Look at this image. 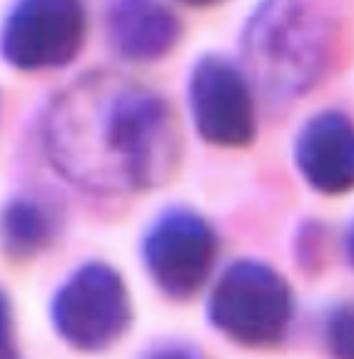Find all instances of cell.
Instances as JSON below:
<instances>
[{
    "mask_svg": "<svg viewBox=\"0 0 354 359\" xmlns=\"http://www.w3.org/2000/svg\"><path fill=\"white\" fill-rule=\"evenodd\" d=\"M46 145L65 177L102 195L163 185L180 133L160 95L120 75H88L50 107Z\"/></svg>",
    "mask_w": 354,
    "mask_h": 359,
    "instance_id": "cell-1",
    "label": "cell"
},
{
    "mask_svg": "<svg viewBox=\"0 0 354 359\" xmlns=\"http://www.w3.org/2000/svg\"><path fill=\"white\" fill-rule=\"evenodd\" d=\"M327 342L339 357H354V307H339L327 320Z\"/></svg>",
    "mask_w": 354,
    "mask_h": 359,
    "instance_id": "cell-11",
    "label": "cell"
},
{
    "mask_svg": "<svg viewBox=\"0 0 354 359\" xmlns=\"http://www.w3.org/2000/svg\"><path fill=\"white\" fill-rule=\"evenodd\" d=\"M210 320L240 344H275L292 320V292L270 264L242 259L227 267L215 285Z\"/></svg>",
    "mask_w": 354,
    "mask_h": 359,
    "instance_id": "cell-3",
    "label": "cell"
},
{
    "mask_svg": "<svg viewBox=\"0 0 354 359\" xmlns=\"http://www.w3.org/2000/svg\"><path fill=\"white\" fill-rule=\"evenodd\" d=\"M85 28L80 0H18L0 33V50L18 70H55L80 53Z\"/></svg>",
    "mask_w": 354,
    "mask_h": 359,
    "instance_id": "cell-5",
    "label": "cell"
},
{
    "mask_svg": "<svg viewBox=\"0 0 354 359\" xmlns=\"http://www.w3.org/2000/svg\"><path fill=\"white\" fill-rule=\"evenodd\" d=\"M55 217L38 200H15L3 212V242L15 257H28L50 245Z\"/></svg>",
    "mask_w": 354,
    "mask_h": 359,
    "instance_id": "cell-10",
    "label": "cell"
},
{
    "mask_svg": "<svg viewBox=\"0 0 354 359\" xmlns=\"http://www.w3.org/2000/svg\"><path fill=\"white\" fill-rule=\"evenodd\" d=\"M217 255L212 227L192 210H170L160 215L142 245L147 272L155 285L175 299L192 297L205 280Z\"/></svg>",
    "mask_w": 354,
    "mask_h": 359,
    "instance_id": "cell-6",
    "label": "cell"
},
{
    "mask_svg": "<svg viewBox=\"0 0 354 359\" xmlns=\"http://www.w3.org/2000/svg\"><path fill=\"white\" fill-rule=\"evenodd\" d=\"M15 354V337H13V312L11 302L0 290V357Z\"/></svg>",
    "mask_w": 354,
    "mask_h": 359,
    "instance_id": "cell-12",
    "label": "cell"
},
{
    "mask_svg": "<svg viewBox=\"0 0 354 359\" xmlns=\"http://www.w3.org/2000/svg\"><path fill=\"white\" fill-rule=\"evenodd\" d=\"M294 160L312 190L325 195L354 190V123L337 110L315 115L299 130Z\"/></svg>",
    "mask_w": 354,
    "mask_h": 359,
    "instance_id": "cell-8",
    "label": "cell"
},
{
    "mask_svg": "<svg viewBox=\"0 0 354 359\" xmlns=\"http://www.w3.org/2000/svg\"><path fill=\"white\" fill-rule=\"evenodd\" d=\"M57 334L80 349L113 344L130 325V294L123 277L102 262L80 267L53 299Z\"/></svg>",
    "mask_w": 354,
    "mask_h": 359,
    "instance_id": "cell-4",
    "label": "cell"
},
{
    "mask_svg": "<svg viewBox=\"0 0 354 359\" xmlns=\"http://www.w3.org/2000/svg\"><path fill=\"white\" fill-rule=\"evenodd\" d=\"M182 3H187V6H215L219 0H182Z\"/></svg>",
    "mask_w": 354,
    "mask_h": 359,
    "instance_id": "cell-13",
    "label": "cell"
},
{
    "mask_svg": "<svg viewBox=\"0 0 354 359\" xmlns=\"http://www.w3.org/2000/svg\"><path fill=\"white\" fill-rule=\"evenodd\" d=\"M245 50L270 93L299 95L325 65V25L304 0H264L250 20Z\"/></svg>",
    "mask_w": 354,
    "mask_h": 359,
    "instance_id": "cell-2",
    "label": "cell"
},
{
    "mask_svg": "<svg viewBox=\"0 0 354 359\" xmlns=\"http://www.w3.org/2000/svg\"><path fill=\"white\" fill-rule=\"evenodd\" d=\"M190 107L197 133L210 145L245 147L254 140L257 115L247 78L225 57H203L192 67Z\"/></svg>",
    "mask_w": 354,
    "mask_h": 359,
    "instance_id": "cell-7",
    "label": "cell"
},
{
    "mask_svg": "<svg viewBox=\"0 0 354 359\" xmlns=\"http://www.w3.org/2000/svg\"><path fill=\"white\" fill-rule=\"evenodd\" d=\"M107 35L128 60L152 62L180 40V20L163 0H113L107 8Z\"/></svg>",
    "mask_w": 354,
    "mask_h": 359,
    "instance_id": "cell-9",
    "label": "cell"
},
{
    "mask_svg": "<svg viewBox=\"0 0 354 359\" xmlns=\"http://www.w3.org/2000/svg\"><path fill=\"white\" fill-rule=\"evenodd\" d=\"M347 250H349V259H352V264H354V227H352V232H349Z\"/></svg>",
    "mask_w": 354,
    "mask_h": 359,
    "instance_id": "cell-14",
    "label": "cell"
}]
</instances>
